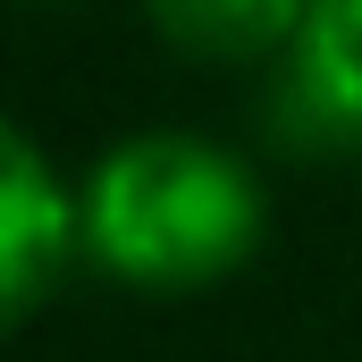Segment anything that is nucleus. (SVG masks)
Here are the masks:
<instances>
[{
    "label": "nucleus",
    "instance_id": "4",
    "mask_svg": "<svg viewBox=\"0 0 362 362\" xmlns=\"http://www.w3.org/2000/svg\"><path fill=\"white\" fill-rule=\"evenodd\" d=\"M185 59H278L303 25V0H144Z\"/></svg>",
    "mask_w": 362,
    "mask_h": 362
},
{
    "label": "nucleus",
    "instance_id": "1",
    "mask_svg": "<svg viewBox=\"0 0 362 362\" xmlns=\"http://www.w3.org/2000/svg\"><path fill=\"white\" fill-rule=\"evenodd\" d=\"M270 236L262 177L202 135H127L85 177V253L144 295H194L236 278Z\"/></svg>",
    "mask_w": 362,
    "mask_h": 362
},
{
    "label": "nucleus",
    "instance_id": "3",
    "mask_svg": "<svg viewBox=\"0 0 362 362\" xmlns=\"http://www.w3.org/2000/svg\"><path fill=\"white\" fill-rule=\"evenodd\" d=\"M76 253H85V194H68L51 152L25 127H8L0 135V303L8 320H34Z\"/></svg>",
    "mask_w": 362,
    "mask_h": 362
},
{
    "label": "nucleus",
    "instance_id": "2",
    "mask_svg": "<svg viewBox=\"0 0 362 362\" xmlns=\"http://www.w3.org/2000/svg\"><path fill=\"white\" fill-rule=\"evenodd\" d=\"M262 127L286 152H362V0H303L270 59Z\"/></svg>",
    "mask_w": 362,
    "mask_h": 362
}]
</instances>
